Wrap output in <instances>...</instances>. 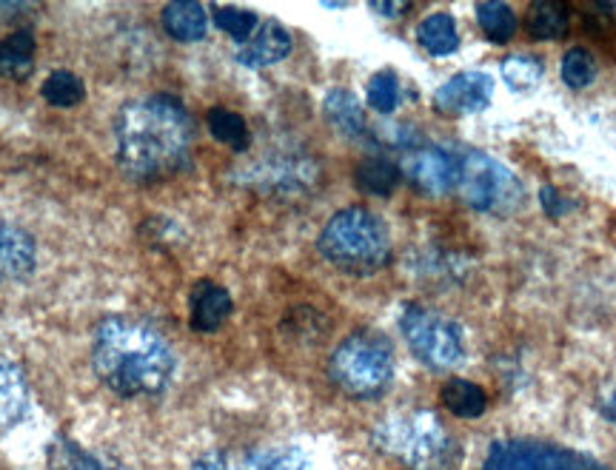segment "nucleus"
<instances>
[{
  "label": "nucleus",
  "mask_w": 616,
  "mask_h": 470,
  "mask_svg": "<svg viewBox=\"0 0 616 470\" xmlns=\"http://www.w3.org/2000/svg\"><path fill=\"white\" fill-rule=\"evenodd\" d=\"M29 385L27 376L12 359L0 356V430H9L27 417Z\"/></svg>",
  "instance_id": "17"
},
{
  "label": "nucleus",
  "mask_w": 616,
  "mask_h": 470,
  "mask_svg": "<svg viewBox=\"0 0 616 470\" xmlns=\"http://www.w3.org/2000/svg\"><path fill=\"white\" fill-rule=\"evenodd\" d=\"M238 180L260 195L297 197L317 186L320 166L305 152H271L246 166Z\"/></svg>",
  "instance_id": "9"
},
{
  "label": "nucleus",
  "mask_w": 616,
  "mask_h": 470,
  "mask_svg": "<svg viewBox=\"0 0 616 470\" xmlns=\"http://www.w3.org/2000/svg\"><path fill=\"white\" fill-rule=\"evenodd\" d=\"M34 38L32 32H12L0 41V77L27 81L34 69Z\"/></svg>",
  "instance_id": "19"
},
{
  "label": "nucleus",
  "mask_w": 616,
  "mask_h": 470,
  "mask_svg": "<svg viewBox=\"0 0 616 470\" xmlns=\"http://www.w3.org/2000/svg\"><path fill=\"white\" fill-rule=\"evenodd\" d=\"M38 265V242L32 234L0 220V285L29 276Z\"/></svg>",
  "instance_id": "15"
},
{
  "label": "nucleus",
  "mask_w": 616,
  "mask_h": 470,
  "mask_svg": "<svg viewBox=\"0 0 616 470\" xmlns=\"http://www.w3.org/2000/svg\"><path fill=\"white\" fill-rule=\"evenodd\" d=\"M442 405H446L455 417L460 419H477L486 414L488 397L486 390L471 379H451L442 388Z\"/></svg>",
  "instance_id": "24"
},
{
  "label": "nucleus",
  "mask_w": 616,
  "mask_h": 470,
  "mask_svg": "<svg viewBox=\"0 0 616 470\" xmlns=\"http://www.w3.org/2000/svg\"><path fill=\"white\" fill-rule=\"evenodd\" d=\"M354 180H357L359 191H366L372 197H388L397 191L400 186L403 175H400V166L388 157H366V160H359L357 171H354Z\"/></svg>",
  "instance_id": "20"
},
{
  "label": "nucleus",
  "mask_w": 616,
  "mask_h": 470,
  "mask_svg": "<svg viewBox=\"0 0 616 470\" xmlns=\"http://www.w3.org/2000/svg\"><path fill=\"white\" fill-rule=\"evenodd\" d=\"M477 23H480L482 34L488 41L502 46L509 43L516 32V14L509 3H500V0H486V3H477Z\"/></svg>",
  "instance_id": "25"
},
{
  "label": "nucleus",
  "mask_w": 616,
  "mask_h": 470,
  "mask_svg": "<svg viewBox=\"0 0 616 470\" xmlns=\"http://www.w3.org/2000/svg\"><path fill=\"white\" fill-rule=\"evenodd\" d=\"M211 18H215L217 29L226 32L231 41H249L251 32L258 29V14L254 12H246L240 7H211Z\"/></svg>",
  "instance_id": "30"
},
{
  "label": "nucleus",
  "mask_w": 616,
  "mask_h": 470,
  "mask_svg": "<svg viewBox=\"0 0 616 470\" xmlns=\"http://www.w3.org/2000/svg\"><path fill=\"white\" fill-rule=\"evenodd\" d=\"M502 81L509 83L514 92H534L536 86L542 83V61L531 58V54H511L505 58L500 66Z\"/></svg>",
  "instance_id": "28"
},
{
  "label": "nucleus",
  "mask_w": 616,
  "mask_h": 470,
  "mask_svg": "<svg viewBox=\"0 0 616 470\" xmlns=\"http://www.w3.org/2000/svg\"><path fill=\"white\" fill-rule=\"evenodd\" d=\"M117 163L135 182H163L186 171L195 152V123L171 94L123 103L115 121Z\"/></svg>",
  "instance_id": "1"
},
{
  "label": "nucleus",
  "mask_w": 616,
  "mask_h": 470,
  "mask_svg": "<svg viewBox=\"0 0 616 470\" xmlns=\"http://www.w3.org/2000/svg\"><path fill=\"white\" fill-rule=\"evenodd\" d=\"M596 9H599V12L616 14V3H596Z\"/></svg>",
  "instance_id": "35"
},
{
  "label": "nucleus",
  "mask_w": 616,
  "mask_h": 470,
  "mask_svg": "<svg viewBox=\"0 0 616 470\" xmlns=\"http://www.w3.org/2000/svg\"><path fill=\"white\" fill-rule=\"evenodd\" d=\"M596 77V58L588 49H568L563 58V81L571 88H588Z\"/></svg>",
  "instance_id": "31"
},
{
  "label": "nucleus",
  "mask_w": 616,
  "mask_h": 470,
  "mask_svg": "<svg viewBox=\"0 0 616 470\" xmlns=\"http://www.w3.org/2000/svg\"><path fill=\"white\" fill-rule=\"evenodd\" d=\"M417 41L434 58H446V54H455L460 49V32H457V23L451 14L437 12L428 14L426 21L417 29Z\"/></svg>",
  "instance_id": "21"
},
{
  "label": "nucleus",
  "mask_w": 616,
  "mask_h": 470,
  "mask_svg": "<svg viewBox=\"0 0 616 470\" xmlns=\"http://www.w3.org/2000/svg\"><path fill=\"white\" fill-rule=\"evenodd\" d=\"M603 417L608 419L610 425H616V390H610L608 397L603 403Z\"/></svg>",
  "instance_id": "34"
},
{
  "label": "nucleus",
  "mask_w": 616,
  "mask_h": 470,
  "mask_svg": "<svg viewBox=\"0 0 616 470\" xmlns=\"http://www.w3.org/2000/svg\"><path fill=\"white\" fill-rule=\"evenodd\" d=\"M231 294L211 280L195 282V289L189 294V323L197 334H215L217 328H223V323L231 316Z\"/></svg>",
  "instance_id": "14"
},
{
  "label": "nucleus",
  "mask_w": 616,
  "mask_h": 470,
  "mask_svg": "<svg viewBox=\"0 0 616 470\" xmlns=\"http://www.w3.org/2000/svg\"><path fill=\"white\" fill-rule=\"evenodd\" d=\"M52 470H129L123 462L112 457H103V453H95V450H86L75 442H61L52 448Z\"/></svg>",
  "instance_id": "23"
},
{
  "label": "nucleus",
  "mask_w": 616,
  "mask_h": 470,
  "mask_svg": "<svg viewBox=\"0 0 616 470\" xmlns=\"http://www.w3.org/2000/svg\"><path fill=\"white\" fill-rule=\"evenodd\" d=\"M400 331L411 354L431 370H451L466 359L462 328L440 311L426 305H406L400 316Z\"/></svg>",
  "instance_id": "7"
},
{
  "label": "nucleus",
  "mask_w": 616,
  "mask_h": 470,
  "mask_svg": "<svg viewBox=\"0 0 616 470\" xmlns=\"http://www.w3.org/2000/svg\"><path fill=\"white\" fill-rule=\"evenodd\" d=\"M41 94L49 106L72 108L77 106V103H83V97H86V86H83V81L77 77V74L66 72V69H58V72H52L46 81H43Z\"/></svg>",
  "instance_id": "27"
},
{
  "label": "nucleus",
  "mask_w": 616,
  "mask_h": 470,
  "mask_svg": "<svg viewBox=\"0 0 616 470\" xmlns=\"http://www.w3.org/2000/svg\"><path fill=\"white\" fill-rule=\"evenodd\" d=\"M323 115L325 121L332 123L334 132H340L348 140H359V137L366 135V112H363L359 101L348 88H332V92L325 94Z\"/></svg>",
  "instance_id": "18"
},
{
  "label": "nucleus",
  "mask_w": 616,
  "mask_h": 470,
  "mask_svg": "<svg viewBox=\"0 0 616 470\" xmlns=\"http://www.w3.org/2000/svg\"><path fill=\"white\" fill-rule=\"evenodd\" d=\"M400 166L403 180L428 197H442L457 186V155L442 146H411L406 148Z\"/></svg>",
  "instance_id": "11"
},
{
  "label": "nucleus",
  "mask_w": 616,
  "mask_h": 470,
  "mask_svg": "<svg viewBox=\"0 0 616 470\" xmlns=\"http://www.w3.org/2000/svg\"><path fill=\"white\" fill-rule=\"evenodd\" d=\"M540 202H542V211H545L551 220H560V217H565L574 211V200H568V197L560 195L554 186L540 188Z\"/></svg>",
  "instance_id": "32"
},
{
  "label": "nucleus",
  "mask_w": 616,
  "mask_h": 470,
  "mask_svg": "<svg viewBox=\"0 0 616 470\" xmlns=\"http://www.w3.org/2000/svg\"><path fill=\"white\" fill-rule=\"evenodd\" d=\"M191 470H312V462L292 445H258L246 450H209Z\"/></svg>",
  "instance_id": "10"
},
{
  "label": "nucleus",
  "mask_w": 616,
  "mask_h": 470,
  "mask_svg": "<svg viewBox=\"0 0 616 470\" xmlns=\"http://www.w3.org/2000/svg\"><path fill=\"white\" fill-rule=\"evenodd\" d=\"M206 123H209V132L217 143H223V146H229L231 152H240V155L249 152V146H251L249 126H246V121L238 115V112L217 106V108H211L209 117H206Z\"/></svg>",
  "instance_id": "26"
},
{
  "label": "nucleus",
  "mask_w": 616,
  "mask_h": 470,
  "mask_svg": "<svg viewBox=\"0 0 616 470\" xmlns=\"http://www.w3.org/2000/svg\"><path fill=\"white\" fill-rule=\"evenodd\" d=\"M317 249L343 274L372 276L391 260V234L383 217L354 206L325 222Z\"/></svg>",
  "instance_id": "4"
},
{
  "label": "nucleus",
  "mask_w": 616,
  "mask_h": 470,
  "mask_svg": "<svg viewBox=\"0 0 616 470\" xmlns=\"http://www.w3.org/2000/svg\"><path fill=\"white\" fill-rule=\"evenodd\" d=\"M328 376L352 399H377L394 379V351L377 331H357L334 348Z\"/></svg>",
  "instance_id": "5"
},
{
  "label": "nucleus",
  "mask_w": 616,
  "mask_h": 470,
  "mask_svg": "<svg viewBox=\"0 0 616 470\" xmlns=\"http://www.w3.org/2000/svg\"><path fill=\"white\" fill-rule=\"evenodd\" d=\"M571 14L560 0H536L529 7V32L536 41H560L568 32Z\"/></svg>",
  "instance_id": "22"
},
{
  "label": "nucleus",
  "mask_w": 616,
  "mask_h": 470,
  "mask_svg": "<svg viewBox=\"0 0 616 470\" xmlns=\"http://www.w3.org/2000/svg\"><path fill=\"white\" fill-rule=\"evenodd\" d=\"M160 21L166 34L177 43L203 41L206 32H209V12H206V7L195 3V0H175V3H166Z\"/></svg>",
  "instance_id": "16"
},
{
  "label": "nucleus",
  "mask_w": 616,
  "mask_h": 470,
  "mask_svg": "<svg viewBox=\"0 0 616 470\" xmlns=\"http://www.w3.org/2000/svg\"><path fill=\"white\" fill-rule=\"evenodd\" d=\"M377 450L397 459L408 470H451L462 459V448L431 410H408L386 417L372 434Z\"/></svg>",
  "instance_id": "3"
},
{
  "label": "nucleus",
  "mask_w": 616,
  "mask_h": 470,
  "mask_svg": "<svg viewBox=\"0 0 616 470\" xmlns=\"http://www.w3.org/2000/svg\"><path fill=\"white\" fill-rule=\"evenodd\" d=\"M372 9L377 14H386V18H397V14L408 12V3H372Z\"/></svg>",
  "instance_id": "33"
},
{
  "label": "nucleus",
  "mask_w": 616,
  "mask_h": 470,
  "mask_svg": "<svg viewBox=\"0 0 616 470\" xmlns=\"http://www.w3.org/2000/svg\"><path fill=\"white\" fill-rule=\"evenodd\" d=\"M457 155V186L455 191L468 209L482 215L511 217L525 202V188L511 168L502 166L491 155L474 148H462Z\"/></svg>",
  "instance_id": "6"
},
{
  "label": "nucleus",
  "mask_w": 616,
  "mask_h": 470,
  "mask_svg": "<svg viewBox=\"0 0 616 470\" xmlns=\"http://www.w3.org/2000/svg\"><path fill=\"white\" fill-rule=\"evenodd\" d=\"M494 77L488 72H460L434 92V108L446 117L477 115L491 106Z\"/></svg>",
  "instance_id": "12"
},
{
  "label": "nucleus",
  "mask_w": 616,
  "mask_h": 470,
  "mask_svg": "<svg viewBox=\"0 0 616 470\" xmlns=\"http://www.w3.org/2000/svg\"><path fill=\"white\" fill-rule=\"evenodd\" d=\"M368 106L379 115H391L400 106V81L391 69H383V72L372 74L368 81Z\"/></svg>",
  "instance_id": "29"
},
{
  "label": "nucleus",
  "mask_w": 616,
  "mask_h": 470,
  "mask_svg": "<svg viewBox=\"0 0 616 470\" xmlns=\"http://www.w3.org/2000/svg\"><path fill=\"white\" fill-rule=\"evenodd\" d=\"M92 368L108 390L126 399L157 397L177 374L169 340L137 316H103L92 340Z\"/></svg>",
  "instance_id": "2"
},
{
  "label": "nucleus",
  "mask_w": 616,
  "mask_h": 470,
  "mask_svg": "<svg viewBox=\"0 0 616 470\" xmlns=\"http://www.w3.org/2000/svg\"><path fill=\"white\" fill-rule=\"evenodd\" d=\"M289 54H292V34L285 32L278 21H260L249 41L240 43L234 58L246 69H265L285 61Z\"/></svg>",
  "instance_id": "13"
},
{
  "label": "nucleus",
  "mask_w": 616,
  "mask_h": 470,
  "mask_svg": "<svg viewBox=\"0 0 616 470\" xmlns=\"http://www.w3.org/2000/svg\"><path fill=\"white\" fill-rule=\"evenodd\" d=\"M482 470H610L583 450L536 442V439H500L488 448Z\"/></svg>",
  "instance_id": "8"
}]
</instances>
